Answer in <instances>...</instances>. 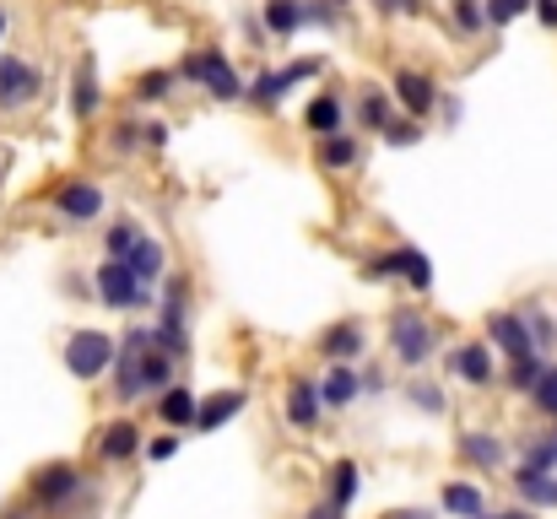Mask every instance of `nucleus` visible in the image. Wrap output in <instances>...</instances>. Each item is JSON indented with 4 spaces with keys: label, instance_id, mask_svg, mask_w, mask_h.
<instances>
[{
    "label": "nucleus",
    "instance_id": "obj_55",
    "mask_svg": "<svg viewBox=\"0 0 557 519\" xmlns=\"http://www.w3.org/2000/svg\"><path fill=\"white\" fill-rule=\"evenodd\" d=\"M553 438H557V428H553Z\"/></svg>",
    "mask_w": 557,
    "mask_h": 519
},
{
    "label": "nucleus",
    "instance_id": "obj_41",
    "mask_svg": "<svg viewBox=\"0 0 557 519\" xmlns=\"http://www.w3.org/2000/svg\"><path fill=\"white\" fill-rule=\"evenodd\" d=\"M531 5H536V0H487V27H509V22H520Z\"/></svg>",
    "mask_w": 557,
    "mask_h": 519
},
{
    "label": "nucleus",
    "instance_id": "obj_25",
    "mask_svg": "<svg viewBox=\"0 0 557 519\" xmlns=\"http://www.w3.org/2000/svg\"><path fill=\"white\" fill-rule=\"evenodd\" d=\"M455 449H460L466 466H482V471H498L504 466V438H493V433H460Z\"/></svg>",
    "mask_w": 557,
    "mask_h": 519
},
{
    "label": "nucleus",
    "instance_id": "obj_13",
    "mask_svg": "<svg viewBox=\"0 0 557 519\" xmlns=\"http://www.w3.org/2000/svg\"><path fill=\"white\" fill-rule=\"evenodd\" d=\"M314 158H320L325 173H352V169H363V141H358V131H342V136L314 141Z\"/></svg>",
    "mask_w": 557,
    "mask_h": 519
},
{
    "label": "nucleus",
    "instance_id": "obj_23",
    "mask_svg": "<svg viewBox=\"0 0 557 519\" xmlns=\"http://www.w3.org/2000/svg\"><path fill=\"white\" fill-rule=\"evenodd\" d=\"M320 351H325L331 362H358V357H363V325H358V320L331 325V331L320 336Z\"/></svg>",
    "mask_w": 557,
    "mask_h": 519
},
{
    "label": "nucleus",
    "instance_id": "obj_36",
    "mask_svg": "<svg viewBox=\"0 0 557 519\" xmlns=\"http://www.w3.org/2000/svg\"><path fill=\"white\" fill-rule=\"evenodd\" d=\"M542 373H547V357H542V351H536V357H515V362H509V373H504V379H509V390H520V395H531V390H536V379H542Z\"/></svg>",
    "mask_w": 557,
    "mask_h": 519
},
{
    "label": "nucleus",
    "instance_id": "obj_51",
    "mask_svg": "<svg viewBox=\"0 0 557 519\" xmlns=\"http://www.w3.org/2000/svg\"><path fill=\"white\" fill-rule=\"evenodd\" d=\"M384 519H428V515H417V509H400V515H384Z\"/></svg>",
    "mask_w": 557,
    "mask_h": 519
},
{
    "label": "nucleus",
    "instance_id": "obj_39",
    "mask_svg": "<svg viewBox=\"0 0 557 519\" xmlns=\"http://www.w3.org/2000/svg\"><path fill=\"white\" fill-rule=\"evenodd\" d=\"M304 5H309V27H320V33H336L347 22V11L336 0H304Z\"/></svg>",
    "mask_w": 557,
    "mask_h": 519
},
{
    "label": "nucleus",
    "instance_id": "obj_24",
    "mask_svg": "<svg viewBox=\"0 0 557 519\" xmlns=\"http://www.w3.org/2000/svg\"><path fill=\"white\" fill-rule=\"evenodd\" d=\"M169 384H174V357L158 351V346H147L141 362H136V400H141L147 390H169Z\"/></svg>",
    "mask_w": 557,
    "mask_h": 519
},
{
    "label": "nucleus",
    "instance_id": "obj_43",
    "mask_svg": "<svg viewBox=\"0 0 557 519\" xmlns=\"http://www.w3.org/2000/svg\"><path fill=\"white\" fill-rule=\"evenodd\" d=\"M363 276H369V282H395V260H389V249H379V255L363 260Z\"/></svg>",
    "mask_w": 557,
    "mask_h": 519
},
{
    "label": "nucleus",
    "instance_id": "obj_31",
    "mask_svg": "<svg viewBox=\"0 0 557 519\" xmlns=\"http://www.w3.org/2000/svg\"><path fill=\"white\" fill-rule=\"evenodd\" d=\"M109 152H114V158L147 152V120H120V125H109Z\"/></svg>",
    "mask_w": 557,
    "mask_h": 519
},
{
    "label": "nucleus",
    "instance_id": "obj_17",
    "mask_svg": "<svg viewBox=\"0 0 557 519\" xmlns=\"http://www.w3.org/2000/svg\"><path fill=\"white\" fill-rule=\"evenodd\" d=\"M449 368L466 379V384H493V342H466V346H455L449 351Z\"/></svg>",
    "mask_w": 557,
    "mask_h": 519
},
{
    "label": "nucleus",
    "instance_id": "obj_9",
    "mask_svg": "<svg viewBox=\"0 0 557 519\" xmlns=\"http://www.w3.org/2000/svg\"><path fill=\"white\" fill-rule=\"evenodd\" d=\"M352 131H384L389 120H395V92L384 87V82H358V92H352Z\"/></svg>",
    "mask_w": 557,
    "mask_h": 519
},
{
    "label": "nucleus",
    "instance_id": "obj_10",
    "mask_svg": "<svg viewBox=\"0 0 557 519\" xmlns=\"http://www.w3.org/2000/svg\"><path fill=\"white\" fill-rule=\"evenodd\" d=\"M347 98L336 92V87H325V92H314L309 103H304V131H309V141H325V136H342L347 131Z\"/></svg>",
    "mask_w": 557,
    "mask_h": 519
},
{
    "label": "nucleus",
    "instance_id": "obj_20",
    "mask_svg": "<svg viewBox=\"0 0 557 519\" xmlns=\"http://www.w3.org/2000/svg\"><path fill=\"white\" fill-rule=\"evenodd\" d=\"M249 406V395L244 390H216L211 400H200V417H195V433H216L222 422H233L238 411Z\"/></svg>",
    "mask_w": 557,
    "mask_h": 519
},
{
    "label": "nucleus",
    "instance_id": "obj_37",
    "mask_svg": "<svg viewBox=\"0 0 557 519\" xmlns=\"http://www.w3.org/2000/svg\"><path fill=\"white\" fill-rule=\"evenodd\" d=\"M406 400L417 406V411H428V417H444V390L438 384H428V379H417V384H406Z\"/></svg>",
    "mask_w": 557,
    "mask_h": 519
},
{
    "label": "nucleus",
    "instance_id": "obj_52",
    "mask_svg": "<svg viewBox=\"0 0 557 519\" xmlns=\"http://www.w3.org/2000/svg\"><path fill=\"white\" fill-rule=\"evenodd\" d=\"M5 27H11V16H5V5H0V38H5Z\"/></svg>",
    "mask_w": 557,
    "mask_h": 519
},
{
    "label": "nucleus",
    "instance_id": "obj_27",
    "mask_svg": "<svg viewBox=\"0 0 557 519\" xmlns=\"http://www.w3.org/2000/svg\"><path fill=\"white\" fill-rule=\"evenodd\" d=\"M320 395H325V406H352V400L363 395V373H358L352 362H336L331 379L320 384Z\"/></svg>",
    "mask_w": 557,
    "mask_h": 519
},
{
    "label": "nucleus",
    "instance_id": "obj_15",
    "mask_svg": "<svg viewBox=\"0 0 557 519\" xmlns=\"http://www.w3.org/2000/svg\"><path fill=\"white\" fill-rule=\"evenodd\" d=\"M260 22L271 38H298L309 27V5L304 0H260Z\"/></svg>",
    "mask_w": 557,
    "mask_h": 519
},
{
    "label": "nucleus",
    "instance_id": "obj_49",
    "mask_svg": "<svg viewBox=\"0 0 557 519\" xmlns=\"http://www.w3.org/2000/svg\"><path fill=\"white\" fill-rule=\"evenodd\" d=\"M347 515V509H336V504H331V498H325V504H320V509H309V519H342Z\"/></svg>",
    "mask_w": 557,
    "mask_h": 519
},
{
    "label": "nucleus",
    "instance_id": "obj_29",
    "mask_svg": "<svg viewBox=\"0 0 557 519\" xmlns=\"http://www.w3.org/2000/svg\"><path fill=\"white\" fill-rule=\"evenodd\" d=\"M444 509L455 519H487V498H482V487H471V482H449V487H444Z\"/></svg>",
    "mask_w": 557,
    "mask_h": 519
},
{
    "label": "nucleus",
    "instance_id": "obj_28",
    "mask_svg": "<svg viewBox=\"0 0 557 519\" xmlns=\"http://www.w3.org/2000/svg\"><path fill=\"white\" fill-rule=\"evenodd\" d=\"M174 87H180V71L158 65V71H141V76H136L131 98H136V103H169V98H174Z\"/></svg>",
    "mask_w": 557,
    "mask_h": 519
},
{
    "label": "nucleus",
    "instance_id": "obj_42",
    "mask_svg": "<svg viewBox=\"0 0 557 519\" xmlns=\"http://www.w3.org/2000/svg\"><path fill=\"white\" fill-rule=\"evenodd\" d=\"M531 400H536V411H547V417H553V422H557V368H553V362H547V373L536 379V390H531Z\"/></svg>",
    "mask_w": 557,
    "mask_h": 519
},
{
    "label": "nucleus",
    "instance_id": "obj_21",
    "mask_svg": "<svg viewBox=\"0 0 557 519\" xmlns=\"http://www.w3.org/2000/svg\"><path fill=\"white\" fill-rule=\"evenodd\" d=\"M158 417L180 433V428H195V417H200V395L189 390V384H169L163 390V400H158Z\"/></svg>",
    "mask_w": 557,
    "mask_h": 519
},
{
    "label": "nucleus",
    "instance_id": "obj_3",
    "mask_svg": "<svg viewBox=\"0 0 557 519\" xmlns=\"http://www.w3.org/2000/svg\"><path fill=\"white\" fill-rule=\"evenodd\" d=\"M103 206H109L103 184H98V178H82V173H71V178H60V184L49 189V211H54L65 227H92V222L103 217Z\"/></svg>",
    "mask_w": 557,
    "mask_h": 519
},
{
    "label": "nucleus",
    "instance_id": "obj_53",
    "mask_svg": "<svg viewBox=\"0 0 557 519\" xmlns=\"http://www.w3.org/2000/svg\"><path fill=\"white\" fill-rule=\"evenodd\" d=\"M336 5H342V11H347V5H352V0H336Z\"/></svg>",
    "mask_w": 557,
    "mask_h": 519
},
{
    "label": "nucleus",
    "instance_id": "obj_8",
    "mask_svg": "<svg viewBox=\"0 0 557 519\" xmlns=\"http://www.w3.org/2000/svg\"><path fill=\"white\" fill-rule=\"evenodd\" d=\"M98 114H103L98 60H92V54H76V65H71V120H76V125H92Z\"/></svg>",
    "mask_w": 557,
    "mask_h": 519
},
{
    "label": "nucleus",
    "instance_id": "obj_34",
    "mask_svg": "<svg viewBox=\"0 0 557 519\" xmlns=\"http://www.w3.org/2000/svg\"><path fill=\"white\" fill-rule=\"evenodd\" d=\"M422 136H428V120H411V114H395V120L379 131V141H384V147H400V152H406V147H422Z\"/></svg>",
    "mask_w": 557,
    "mask_h": 519
},
{
    "label": "nucleus",
    "instance_id": "obj_12",
    "mask_svg": "<svg viewBox=\"0 0 557 519\" xmlns=\"http://www.w3.org/2000/svg\"><path fill=\"white\" fill-rule=\"evenodd\" d=\"M82 493V477H76V466H44L38 477H33V504H44V509H65L71 498Z\"/></svg>",
    "mask_w": 557,
    "mask_h": 519
},
{
    "label": "nucleus",
    "instance_id": "obj_2",
    "mask_svg": "<svg viewBox=\"0 0 557 519\" xmlns=\"http://www.w3.org/2000/svg\"><path fill=\"white\" fill-rule=\"evenodd\" d=\"M384 331H389V351H395L400 368H422V362H433V351H438V325H433L422 309H395Z\"/></svg>",
    "mask_w": 557,
    "mask_h": 519
},
{
    "label": "nucleus",
    "instance_id": "obj_50",
    "mask_svg": "<svg viewBox=\"0 0 557 519\" xmlns=\"http://www.w3.org/2000/svg\"><path fill=\"white\" fill-rule=\"evenodd\" d=\"M487 519H531V509H504V515H487Z\"/></svg>",
    "mask_w": 557,
    "mask_h": 519
},
{
    "label": "nucleus",
    "instance_id": "obj_1",
    "mask_svg": "<svg viewBox=\"0 0 557 519\" xmlns=\"http://www.w3.org/2000/svg\"><path fill=\"white\" fill-rule=\"evenodd\" d=\"M174 71H180V82L200 87L211 103H238V98H244V87H249V82L233 71V60L216 49V44H211V49H189Z\"/></svg>",
    "mask_w": 557,
    "mask_h": 519
},
{
    "label": "nucleus",
    "instance_id": "obj_22",
    "mask_svg": "<svg viewBox=\"0 0 557 519\" xmlns=\"http://www.w3.org/2000/svg\"><path fill=\"white\" fill-rule=\"evenodd\" d=\"M282 98H287V82H282V65H260L255 76H249V87H244V103H255V109H282Z\"/></svg>",
    "mask_w": 557,
    "mask_h": 519
},
{
    "label": "nucleus",
    "instance_id": "obj_26",
    "mask_svg": "<svg viewBox=\"0 0 557 519\" xmlns=\"http://www.w3.org/2000/svg\"><path fill=\"white\" fill-rule=\"evenodd\" d=\"M515 493H520L531 509H557V477L553 471H531V466H520V471H515Z\"/></svg>",
    "mask_w": 557,
    "mask_h": 519
},
{
    "label": "nucleus",
    "instance_id": "obj_46",
    "mask_svg": "<svg viewBox=\"0 0 557 519\" xmlns=\"http://www.w3.org/2000/svg\"><path fill=\"white\" fill-rule=\"evenodd\" d=\"M169 147V125L163 120H147V152H163Z\"/></svg>",
    "mask_w": 557,
    "mask_h": 519
},
{
    "label": "nucleus",
    "instance_id": "obj_14",
    "mask_svg": "<svg viewBox=\"0 0 557 519\" xmlns=\"http://www.w3.org/2000/svg\"><path fill=\"white\" fill-rule=\"evenodd\" d=\"M125 265H131L147 287H158V282L169 276V244H163V238H152V233H141V238H136V249L125 255Z\"/></svg>",
    "mask_w": 557,
    "mask_h": 519
},
{
    "label": "nucleus",
    "instance_id": "obj_38",
    "mask_svg": "<svg viewBox=\"0 0 557 519\" xmlns=\"http://www.w3.org/2000/svg\"><path fill=\"white\" fill-rule=\"evenodd\" d=\"M520 466H531V471H557V438H525V460Z\"/></svg>",
    "mask_w": 557,
    "mask_h": 519
},
{
    "label": "nucleus",
    "instance_id": "obj_16",
    "mask_svg": "<svg viewBox=\"0 0 557 519\" xmlns=\"http://www.w3.org/2000/svg\"><path fill=\"white\" fill-rule=\"evenodd\" d=\"M320 406H325L320 384H309V379H293V384H287V422H293L298 433H314V422H320Z\"/></svg>",
    "mask_w": 557,
    "mask_h": 519
},
{
    "label": "nucleus",
    "instance_id": "obj_35",
    "mask_svg": "<svg viewBox=\"0 0 557 519\" xmlns=\"http://www.w3.org/2000/svg\"><path fill=\"white\" fill-rule=\"evenodd\" d=\"M520 314H525V325H531V336H536V351L547 357V351L557 346V320L547 314V309H542V304H536V298H531V304H525Z\"/></svg>",
    "mask_w": 557,
    "mask_h": 519
},
{
    "label": "nucleus",
    "instance_id": "obj_18",
    "mask_svg": "<svg viewBox=\"0 0 557 519\" xmlns=\"http://www.w3.org/2000/svg\"><path fill=\"white\" fill-rule=\"evenodd\" d=\"M389 260H395V282H406L411 293H428V287H433V260H428L417 244H395Z\"/></svg>",
    "mask_w": 557,
    "mask_h": 519
},
{
    "label": "nucleus",
    "instance_id": "obj_32",
    "mask_svg": "<svg viewBox=\"0 0 557 519\" xmlns=\"http://www.w3.org/2000/svg\"><path fill=\"white\" fill-rule=\"evenodd\" d=\"M141 233H147V227H141L136 217L109 222V227H103V255H109V260H125V255L136 249V238H141Z\"/></svg>",
    "mask_w": 557,
    "mask_h": 519
},
{
    "label": "nucleus",
    "instance_id": "obj_45",
    "mask_svg": "<svg viewBox=\"0 0 557 519\" xmlns=\"http://www.w3.org/2000/svg\"><path fill=\"white\" fill-rule=\"evenodd\" d=\"M174 455H180V438L174 433H163V438L147 444V460H174Z\"/></svg>",
    "mask_w": 557,
    "mask_h": 519
},
{
    "label": "nucleus",
    "instance_id": "obj_33",
    "mask_svg": "<svg viewBox=\"0 0 557 519\" xmlns=\"http://www.w3.org/2000/svg\"><path fill=\"white\" fill-rule=\"evenodd\" d=\"M449 22L460 38H482L487 33V0H449Z\"/></svg>",
    "mask_w": 557,
    "mask_h": 519
},
{
    "label": "nucleus",
    "instance_id": "obj_30",
    "mask_svg": "<svg viewBox=\"0 0 557 519\" xmlns=\"http://www.w3.org/2000/svg\"><path fill=\"white\" fill-rule=\"evenodd\" d=\"M358 493H363V466L358 460H336V471H331V504L336 509H352Z\"/></svg>",
    "mask_w": 557,
    "mask_h": 519
},
{
    "label": "nucleus",
    "instance_id": "obj_4",
    "mask_svg": "<svg viewBox=\"0 0 557 519\" xmlns=\"http://www.w3.org/2000/svg\"><path fill=\"white\" fill-rule=\"evenodd\" d=\"M92 287H98L103 309H120V314H141V309H152V304H158V298H152V287H147L125 260H103V265L92 271Z\"/></svg>",
    "mask_w": 557,
    "mask_h": 519
},
{
    "label": "nucleus",
    "instance_id": "obj_40",
    "mask_svg": "<svg viewBox=\"0 0 557 519\" xmlns=\"http://www.w3.org/2000/svg\"><path fill=\"white\" fill-rule=\"evenodd\" d=\"M320 71H325V60H320V54H309V60H287V65H282V82H287V92H293V87L314 82Z\"/></svg>",
    "mask_w": 557,
    "mask_h": 519
},
{
    "label": "nucleus",
    "instance_id": "obj_19",
    "mask_svg": "<svg viewBox=\"0 0 557 519\" xmlns=\"http://www.w3.org/2000/svg\"><path fill=\"white\" fill-rule=\"evenodd\" d=\"M136 455H141V428H136V422H109L103 438H98V460L125 466V460H136Z\"/></svg>",
    "mask_w": 557,
    "mask_h": 519
},
{
    "label": "nucleus",
    "instance_id": "obj_44",
    "mask_svg": "<svg viewBox=\"0 0 557 519\" xmlns=\"http://www.w3.org/2000/svg\"><path fill=\"white\" fill-rule=\"evenodd\" d=\"M379 16H422V0H373Z\"/></svg>",
    "mask_w": 557,
    "mask_h": 519
},
{
    "label": "nucleus",
    "instance_id": "obj_48",
    "mask_svg": "<svg viewBox=\"0 0 557 519\" xmlns=\"http://www.w3.org/2000/svg\"><path fill=\"white\" fill-rule=\"evenodd\" d=\"M438 109H444V125H460V98H438Z\"/></svg>",
    "mask_w": 557,
    "mask_h": 519
},
{
    "label": "nucleus",
    "instance_id": "obj_7",
    "mask_svg": "<svg viewBox=\"0 0 557 519\" xmlns=\"http://www.w3.org/2000/svg\"><path fill=\"white\" fill-rule=\"evenodd\" d=\"M114 351H120L114 336H103V331H76V336L65 342V373L82 379V384H92L98 373L114 368Z\"/></svg>",
    "mask_w": 557,
    "mask_h": 519
},
{
    "label": "nucleus",
    "instance_id": "obj_11",
    "mask_svg": "<svg viewBox=\"0 0 557 519\" xmlns=\"http://www.w3.org/2000/svg\"><path fill=\"white\" fill-rule=\"evenodd\" d=\"M487 342L498 346L509 362H515V357H536V336H531V325H525L520 309H498V314H487Z\"/></svg>",
    "mask_w": 557,
    "mask_h": 519
},
{
    "label": "nucleus",
    "instance_id": "obj_54",
    "mask_svg": "<svg viewBox=\"0 0 557 519\" xmlns=\"http://www.w3.org/2000/svg\"><path fill=\"white\" fill-rule=\"evenodd\" d=\"M5 519H27V515H5Z\"/></svg>",
    "mask_w": 557,
    "mask_h": 519
},
{
    "label": "nucleus",
    "instance_id": "obj_5",
    "mask_svg": "<svg viewBox=\"0 0 557 519\" xmlns=\"http://www.w3.org/2000/svg\"><path fill=\"white\" fill-rule=\"evenodd\" d=\"M44 71L27 60V54H0V114H27L38 98H44Z\"/></svg>",
    "mask_w": 557,
    "mask_h": 519
},
{
    "label": "nucleus",
    "instance_id": "obj_6",
    "mask_svg": "<svg viewBox=\"0 0 557 519\" xmlns=\"http://www.w3.org/2000/svg\"><path fill=\"white\" fill-rule=\"evenodd\" d=\"M389 92H395V109H400V114H411V120L438 114V98H444L438 76H428V71H417V65H395Z\"/></svg>",
    "mask_w": 557,
    "mask_h": 519
},
{
    "label": "nucleus",
    "instance_id": "obj_47",
    "mask_svg": "<svg viewBox=\"0 0 557 519\" xmlns=\"http://www.w3.org/2000/svg\"><path fill=\"white\" fill-rule=\"evenodd\" d=\"M531 11H536V22H542V27H553L557 33V0H536Z\"/></svg>",
    "mask_w": 557,
    "mask_h": 519
}]
</instances>
